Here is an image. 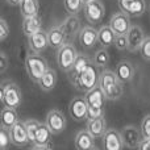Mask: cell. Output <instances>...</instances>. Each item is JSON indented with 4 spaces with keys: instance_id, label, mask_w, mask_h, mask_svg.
<instances>
[{
    "instance_id": "9c48e42d",
    "label": "cell",
    "mask_w": 150,
    "mask_h": 150,
    "mask_svg": "<svg viewBox=\"0 0 150 150\" xmlns=\"http://www.w3.org/2000/svg\"><path fill=\"white\" fill-rule=\"evenodd\" d=\"M70 111V116L73 117V120L78 122H82L84 120H87L88 117V104L86 98H74L69 107Z\"/></svg>"
},
{
    "instance_id": "4316f807",
    "label": "cell",
    "mask_w": 150,
    "mask_h": 150,
    "mask_svg": "<svg viewBox=\"0 0 150 150\" xmlns=\"http://www.w3.org/2000/svg\"><path fill=\"white\" fill-rule=\"evenodd\" d=\"M62 26H63V29H65L67 37L75 36V34H78V32L82 30V29H80L82 28V26H80V20L76 16H71V15H70V17H67L63 21Z\"/></svg>"
},
{
    "instance_id": "7c38bea8",
    "label": "cell",
    "mask_w": 150,
    "mask_h": 150,
    "mask_svg": "<svg viewBox=\"0 0 150 150\" xmlns=\"http://www.w3.org/2000/svg\"><path fill=\"white\" fill-rule=\"evenodd\" d=\"M11 132V140H12V144L17 148H23L26 144H29V136H28V130H26V125L25 121H21L18 120L15 124V127L9 130Z\"/></svg>"
},
{
    "instance_id": "3957f363",
    "label": "cell",
    "mask_w": 150,
    "mask_h": 150,
    "mask_svg": "<svg viewBox=\"0 0 150 150\" xmlns=\"http://www.w3.org/2000/svg\"><path fill=\"white\" fill-rule=\"evenodd\" d=\"M86 100L88 104V117L87 120H93V119H100L104 117V105H105V95L101 91V88L96 87L92 91L87 92L84 95Z\"/></svg>"
},
{
    "instance_id": "484cf974",
    "label": "cell",
    "mask_w": 150,
    "mask_h": 150,
    "mask_svg": "<svg viewBox=\"0 0 150 150\" xmlns=\"http://www.w3.org/2000/svg\"><path fill=\"white\" fill-rule=\"evenodd\" d=\"M40 87L42 91L45 92H50V91L54 90V87L57 86V73L53 69H49L46 71V74L42 76V79L40 80Z\"/></svg>"
},
{
    "instance_id": "60d3db41",
    "label": "cell",
    "mask_w": 150,
    "mask_h": 150,
    "mask_svg": "<svg viewBox=\"0 0 150 150\" xmlns=\"http://www.w3.org/2000/svg\"><path fill=\"white\" fill-rule=\"evenodd\" d=\"M21 1H23V0H7V3L9 5H20Z\"/></svg>"
},
{
    "instance_id": "d6a6232c",
    "label": "cell",
    "mask_w": 150,
    "mask_h": 150,
    "mask_svg": "<svg viewBox=\"0 0 150 150\" xmlns=\"http://www.w3.org/2000/svg\"><path fill=\"white\" fill-rule=\"evenodd\" d=\"M11 144H12V140H11L9 129L1 128L0 129V148H1V150H7Z\"/></svg>"
},
{
    "instance_id": "603a6c76",
    "label": "cell",
    "mask_w": 150,
    "mask_h": 150,
    "mask_svg": "<svg viewBox=\"0 0 150 150\" xmlns=\"http://www.w3.org/2000/svg\"><path fill=\"white\" fill-rule=\"evenodd\" d=\"M17 121H18V115L16 112V109L4 107L1 111V128L11 130Z\"/></svg>"
},
{
    "instance_id": "8992f818",
    "label": "cell",
    "mask_w": 150,
    "mask_h": 150,
    "mask_svg": "<svg viewBox=\"0 0 150 150\" xmlns=\"http://www.w3.org/2000/svg\"><path fill=\"white\" fill-rule=\"evenodd\" d=\"M78 55L79 54L76 53V49H75L74 45H71V44L63 45L57 52V63L59 66V69L66 71V73H70L75 61L78 58Z\"/></svg>"
},
{
    "instance_id": "d4e9b609",
    "label": "cell",
    "mask_w": 150,
    "mask_h": 150,
    "mask_svg": "<svg viewBox=\"0 0 150 150\" xmlns=\"http://www.w3.org/2000/svg\"><path fill=\"white\" fill-rule=\"evenodd\" d=\"M38 9H40L38 0H23L20 4V13L24 18L37 16L38 15Z\"/></svg>"
},
{
    "instance_id": "ee69618b",
    "label": "cell",
    "mask_w": 150,
    "mask_h": 150,
    "mask_svg": "<svg viewBox=\"0 0 150 150\" xmlns=\"http://www.w3.org/2000/svg\"><path fill=\"white\" fill-rule=\"evenodd\" d=\"M91 150H99V149H98V148H96V146H95V148H92Z\"/></svg>"
},
{
    "instance_id": "2e32d148",
    "label": "cell",
    "mask_w": 150,
    "mask_h": 150,
    "mask_svg": "<svg viewBox=\"0 0 150 150\" xmlns=\"http://www.w3.org/2000/svg\"><path fill=\"white\" fill-rule=\"evenodd\" d=\"M47 38H49V46H52L53 49L59 50L63 45H66L67 34H66L62 24L50 29V30L47 32Z\"/></svg>"
},
{
    "instance_id": "6da1fadb",
    "label": "cell",
    "mask_w": 150,
    "mask_h": 150,
    "mask_svg": "<svg viewBox=\"0 0 150 150\" xmlns=\"http://www.w3.org/2000/svg\"><path fill=\"white\" fill-rule=\"evenodd\" d=\"M99 87L104 92L107 99L117 100L122 95L121 82L117 79L116 74L111 70H104L99 75Z\"/></svg>"
},
{
    "instance_id": "8fae6325",
    "label": "cell",
    "mask_w": 150,
    "mask_h": 150,
    "mask_svg": "<svg viewBox=\"0 0 150 150\" xmlns=\"http://www.w3.org/2000/svg\"><path fill=\"white\" fill-rule=\"evenodd\" d=\"M121 137H122V141H124V145L129 149H138L140 144L144 140L142 133L137 128L132 127V125H128V127L122 128Z\"/></svg>"
},
{
    "instance_id": "8d00e7d4",
    "label": "cell",
    "mask_w": 150,
    "mask_h": 150,
    "mask_svg": "<svg viewBox=\"0 0 150 150\" xmlns=\"http://www.w3.org/2000/svg\"><path fill=\"white\" fill-rule=\"evenodd\" d=\"M8 36H9V26H8L7 21L4 18H1L0 20V40L5 41Z\"/></svg>"
},
{
    "instance_id": "d6986e66",
    "label": "cell",
    "mask_w": 150,
    "mask_h": 150,
    "mask_svg": "<svg viewBox=\"0 0 150 150\" xmlns=\"http://www.w3.org/2000/svg\"><path fill=\"white\" fill-rule=\"evenodd\" d=\"M87 130L93 138H103V136L107 132V122L104 117L100 119H93V120H87Z\"/></svg>"
},
{
    "instance_id": "b9f144b4",
    "label": "cell",
    "mask_w": 150,
    "mask_h": 150,
    "mask_svg": "<svg viewBox=\"0 0 150 150\" xmlns=\"http://www.w3.org/2000/svg\"><path fill=\"white\" fill-rule=\"evenodd\" d=\"M32 150H52L49 146H34Z\"/></svg>"
},
{
    "instance_id": "1f68e13d",
    "label": "cell",
    "mask_w": 150,
    "mask_h": 150,
    "mask_svg": "<svg viewBox=\"0 0 150 150\" xmlns=\"http://www.w3.org/2000/svg\"><path fill=\"white\" fill-rule=\"evenodd\" d=\"M109 62V53L107 52V49H100L96 52L95 54V59H93V63H95L96 66H100V67H103V66L108 65Z\"/></svg>"
},
{
    "instance_id": "5bb4252c",
    "label": "cell",
    "mask_w": 150,
    "mask_h": 150,
    "mask_svg": "<svg viewBox=\"0 0 150 150\" xmlns=\"http://www.w3.org/2000/svg\"><path fill=\"white\" fill-rule=\"evenodd\" d=\"M128 37V50L129 52H137V50L141 49L144 41H145V34H144V30L141 29V26L138 25H132L127 34Z\"/></svg>"
},
{
    "instance_id": "ac0fdd59",
    "label": "cell",
    "mask_w": 150,
    "mask_h": 150,
    "mask_svg": "<svg viewBox=\"0 0 150 150\" xmlns=\"http://www.w3.org/2000/svg\"><path fill=\"white\" fill-rule=\"evenodd\" d=\"M115 74L121 83H128L134 76V67L129 61H121V62L117 63Z\"/></svg>"
},
{
    "instance_id": "ffe728a7",
    "label": "cell",
    "mask_w": 150,
    "mask_h": 150,
    "mask_svg": "<svg viewBox=\"0 0 150 150\" xmlns=\"http://www.w3.org/2000/svg\"><path fill=\"white\" fill-rule=\"evenodd\" d=\"M40 30H42V20L38 15L33 17H25L23 20V32L25 36L30 37Z\"/></svg>"
},
{
    "instance_id": "44dd1931",
    "label": "cell",
    "mask_w": 150,
    "mask_h": 150,
    "mask_svg": "<svg viewBox=\"0 0 150 150\" xmlns=\"http://www.w3.org/2000/svg\"><path fill=\"white\" fill-rule=\"evenodd\" d=\"M117 34L112 30V28L109 25H104L99 29V44L107 49L111 45H115V40H116Z\"/></svg>"
},
{
    "instance_id": "7bdbcfd3",
    "label": "cell",
    "mask_w": 150,
    "mask_h": 150,
    "mask_svg": "<svg viewBox=\"0 0 150 150\" xmlns=\"http://www.w3.org/2000/svg\"><path fill=\"white\" fill-rule=\"evenodd\" d=\"M83 1H84V4H86V3H90V1H92V0H83Z\"/></svg>"
},
{
    "instance_id": "4dcf8cb0",
    "label": "cell",
    "mask_w": 150,
    "mask_h": 150,
    "mask_svg": "<svg viewBox=\"0 0 150 150\" xmlns=\"http://www.w3.org/2000/svg\"><path fill=\"white\" fill-rule=\"evenodd\" d=\"M25 125H26V130H28V136H29V141L32 144H34V138H36V134H37V130H38L40 125L41 122L37 121V120H26L25 121Z\"/></svg>"
},
{
    "instance_id": "5b68a950",
    "label": "cell",
    "mask_w": 150,
    "mask_h": 150,
    "mask_svg": "<svg viewBox=\"0 0 150 150\" xmlns=\"http://www.w3.org/2000/svg\"><path fill=\"white\" fill-rule=\"evenodd\" d=\"M0 99H1L4 107L16 109L20 107L21 101H23V93H21L20 88L16 83L13 82H3L1 87H0Z\"/></svg>"
},
{
    "instance_id": "f1b7e54d",
    "label": "cell",
    "mask_w": 150,
    "mask_h": 150,
    "mask_svg": "<svg viewBox=\"0 0 150 150\" xmlns=\"http://www.w3.org/2000/svg\"><path fill=\"white\" fill-rule=\"evenodd\" d=\"M146 11V3L145 0H134L133 4L130 5V8L128 9L127 15L129 17H140L145 13Z\"/></svg>"
},
{
    "instance_id": "ba28073f",
    "label": "cell",
    "mask_w": 150,
    "mask_h": 150,
    "mask_svg": "<svg viewBox=\"0 0 150 150\" xmlns=\"http://www.w3.org/2000/svg\"><path fill=\"white\" fill-rule=\"evenodd\" d=\"M105 8L100 0H92L84 4V16L91 24H98L104 18Z\"/></svg>"
},
{
    "instance_id": "30bf717a",
    "label": "cell",
    "mask_w": 150,
    "mask_h": 150,
    "mask_svg": "<svg viewBox=\"0 0 150 150\" xmlns=\"http://www.w3.org/2000/svg\"><path fill=\"white\" fill-rule=\"evenodd\" d=\"M109 26L117 36H127L130 29V17L124 12L115 13L109 21Z\"/></svg>"
},
{
    "instance_id": "e0dca14e",
    "label": "cell",
    "mask_w": 150,
    "mask_h": 150,
    "mask_svg": "<svg viewBox=\"0 0 150 150\" xmlns=\"http://www.w3.org/2000/svg\"><path fill=\"white\" fill-rule=\"evenodd\" d=\"M29 46H30L32 52L38 54V53L44 52L47 46H49V38H47V33L44 30H40L37 33L32 34L29 37Z\"/></svg>"
},
{
    "instance_id": "f546056e",
    "label": "cell",
    "mask_w": 150,
    "mask_h": 150,
    "mask_svg": "<svg viewBox=\"0 0 150 150\" xmlns=\"http://www.w3.org/2000/svg\"><path fill=\"white\" fill-rule=\"evenodd\" d=\"M63 5L67 13H70L71 16H76L84 7V1L83 0H63Z\"/></svg>"
},
{
    "instance_id": "4fadbf2b",
    "label": "cell",
    "mask_w": 150,
    "mask_h": 150,
    "mask_svg": "<svg viewBox=\"0 0 150 150\" xmlns=\"http://www.w3.org/2000/svg\"><path fill=\"white\" fill-rule=\"evenodd\" d=\"M124 141L121 137V132L116 129H107L103 136V149L104 150H122Z\"/></svg>"
},
{
    "instance_id": "74e56055",
    "label": "cell",
    "mask_w": 150,
    "mask_h": 150,
    "mask_svg": "<svg viewBox=\"0 0 150 150\" xmlns=\"http://www.w3.org/2000/svg\"><path fill=\"white\" fill-rule=\"evenodd\" d=\"M117 1H119V7H120V9H121V12L127 13L134 0H117Z\"/></svg>"
},
{
    "instance_id": "52a82bcc",
    "label": "cell",
    "mask_w": 150,
    "mask_h": 150,
    "mask_svg": "<svg viewBox=\"0 0 150 150\" xmlns=\"http://www.w3.org/2000/svg\"><path fill=\"white\" fill-rule=\"evenodd\" d=\"M45 124L49 127L53 134H59L66 129V117L63 115V112L59 111V109H52L47 113Z\"/></svg>"
},
{
    "instance_id": "f35d334b",
    "label": "cell",
    "mask_w": 150,
    "mask_h": 150,
    "mask_svg": "<svg viewBox=\"0 0 150 150\" xmlns=\"http://www.w3.org/2000/svg\"><path fill=\"white\" fill-rule=\"evenodd\" d=\"M7 67H8V57L4 52H1L0 53V71L5 73Z\"/></svg>"
},
{
    "instance_id": "277c9868",
    "label": "cell",
    "mask_w": 150,
    "mask_h": 150,
    "mask_svg": "<svg viewBox=\"0 0 150 150\" xmlns=\"http://www.w3.org/2000/svg\"><path fill=\"white\" fill-rule=\"evenodd\" d=\"M73 83L78 90L84 91L86 93L98 87L99 86V76H98V73H96L95 63L91 62L90 65L73 80Z\"/></svg>"
},
{
    "instance_id": "83f0119b",
    "label": "cell",
    "mask_w": 150,
    "mask_h": 150,
    "mask_svg": "<svg viewBox=\"0 0 150 150\" xmlns=\"http://www.w3.org/2000/svg\"><path fill=\"white\" fill-rule=\"evenodd\" d=\"M90 63H91V59L88 57H86V55H82V54L78 55L76 61H75L73 69H71V71H70V73H71V79L74 80L75 78L78 76V75H79L86 67H87L88 65H90Z\"/></svg>"
},
{
    "instance_id": "f6af8a7d",
    "label": "cell",
    "mask_w": 150,
    "mask_h": 150,
    "mask_svg": "<svg viewBox=\"0 0 150 150\" xmlns=\"http://www.w3.org/2000/svg\"><path fill=\"white\" fill-rule=\"evenodd\" d=\"M149 12H150V4H149Z\"/></svg>"
},
{
    "instance_id": "d590c367",
    "label": "cell",
    "mask_w": 150,
    "mask_h": 150,
    "mask_svg": "<svg viewBox=\"0 0 150 150\" xmlns=\"http://www.w3.org/2000/svg\"><path fill=\"white\" fill-rule=\"evenodd\" d=\"M115 46L117 50H128V37L127 36H117L115 40Z\"/></svg>"
},
{
    "instance_id": "9a60e30c",
    "label": "cell",
    "mask_w": 150,
    "mask_h": 150,
    "mask_svg": "<svg viewBox=\"0 0 150 150\" xmlns=\"http://www.w3.org/2000/svg\"><path fill=\"white\" fill-rule=\"evenodd\" d=\"M96 42H99V30L92 26H84L79 32V44L84 49H92Z\"/></svg>"
},
{
    "instance_id": "836d02e7",
    "label": "cell",
    "mask_w": 150,
    "mask_h": 150,
    "mask_svg": "<svg viewBox=\"0 0 150 150\" xmlns=\"http://www.w3.org/2000/svg\"><path fill=\"white\" fill-rule=\"evenodd\" d=\"M141 133H142L144 138H150V115L144 117L142 122H141Z\"/></svg>"
},
{
    "instance_id": "7a4b0ae2",
    "label": "cell",
    "mask_w": 150,
    "mask_h": 150,
    "mask_svg": "<svg viewBox=\"0 0 150 150\" xmlns=\"http://www.w3.org/2000/svg\"><path fill=\"white\" fill-rule=\"evenodd\" d=\"M25 69L32 82L40 83V80L42 79V76L46 74V71L50 67L47 65V61L44 57L36 54V53H30L25 58Z\"/></svg>"
},
{
    "instance_id": "e575fe53",
    "label": "cell",
    "mask_w": 150,
    "mask_h": 150,
    "mask_svg": "<svg viewBox=\"0 0 150 150\" xmlns=\"http://www.w3.org/2000/svg\"><path fill=\"white\" fill-rule=\"evenodd\" d=\"M140 53L145 61H150V37H146L142 46L140 49Z\"/></svg>"
},
{
    "instance_id": "ab89813d",
    "label": "cell",
    "mask_w": 150,
    "mask_h": 150,
    "mask_svg": "<svg viewBox=\"0 0 150 150\" xmlns=\"http://www.w3.org/2000/svg\"><path fill=\"white\" fill-rule=\"evenodd\" d=\"M138 150H150V138H144L138 146Z\"/></svg>"
},
{
    "instance_id": "cb8c5ba5",
    "label": "cell",
    "mask_w": 150,
    "mask_h": 150,
    "mask_svg": "<svg viewBox=\"0 0 150 150\" xmlns=\"http://www.w3.org/2000/svg\"><path fill=\"white\" fill-rule=\"evenodd\" d=\"M52 136L53 132L49 129V127L41 122L38 130H37L36 138H34V146H47L52 141Z\"/></svg>"
},
{
    "instance_id": "7402d4cb",
    "label": "cell",
    "mask_w": 150,
    "mask_h": 150,
    "mask_svg": "<svg viewBox=\"0 0 150 150\" xmlns=\"http://www.w3.org/2000/svg\"><path fill=\"white\" fill-rule=\"evenodd\" d=\"M75 148L76 150H91L92 148H95L93 137L87 130H80L75 137Z\"/></svg>"
}]
</instances>
